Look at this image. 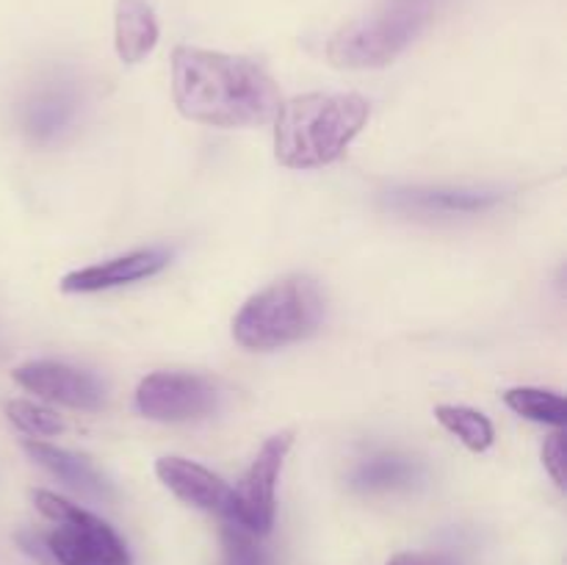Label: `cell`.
Returning a JSON list of instances; mask_svg holds the SVG:
<instances>
[{
    "instance_id": "cell-7",
    "label": "cell",
    "mask_w": 567,
    "mask_h": 565,
    "mask_svg": "<svg viewBox=\"0 0 567 565\" xmlns=\"http://www.w3.org/2000/svg\"><path fill=\"white\" fill-rule=\"evenodd\" d=\"M219 388L214 380L186 371H155L136 388V408L155 421H192L214 413Z\"/></svg>"
},
{
    "instance_id": "cell-16",
    "label": "cell",
    "mask_w": 567,
    "mask_h": 565,
    "mask_svg": "<svg viewBox=\"0 0 567 565\" xmlns=\"http://www.w3.org/2000/svg\"><path fill=\"white\" fill-rule=\"evenodd\" d=\"M435 415L471 452H487L493 446L496 432H493L491 419L485 413H480V410L463 408V404H437Z\"/></svg>"
},
{
    "instance_id": "cell-20",
    "label": "cell",
    "mask_w": 567,
    "mask_h": 565,
    "mask_svg": "<svg viewBox=\"0 0 567 565\" xmlns=\"http://www.w3.org/2000/svg\"><path fill=\"white\" fill-rule=\"evenodd\" d=\"M565 435L563 432H554L551 438L543 446V463H546V471L551 474V480L557 482V487H565Z\"/></svg>"
},
{
    "instance_id": "cell-17",
    "label": "cell",
    "mask_w": 567,
    "mask_h": 565,
    "mask_svg": "<svg viewBox=\"0 0 567 565\" xmlns=\"http://www.w3.org/2000/svg\"><path fill=\"white\" fill-rule=\"evenodd\" d=\"M504 402L518 415L529 421H540V424L563 427L567 421L565 399L554 391H543V388H509L504 393Z\"/></svg>"
},
{
    "instance_id": "cell-13",
    "label": "cell",
    "mask_w": 567,
    "mask_h": 565,
    "mask_svg": "<svg viewBox=\"0 0 567 565\" xmlns=\"http://www.w3.org/2000/svg\"><path fill=\"white\" fill-rule=\"evenodd\" d=\"M158 20L147 0H116L114 44L125 64H138L158 44Z\"/></svg>"
},
{
    "instance_id": "cell-19",
    "label": "cell",
    "mask_w": 567,
    "mask_h": 565,
    "mask_svg": "<svg viewBox=\"0 0 567 565\" xmlns=\"http://www.w3.org/2000/svg\"><path fill=\"white\" fill-rule=\"evenodd\" d=\"M221 543H225L227 565H271L269 554H266L264 546H260L258 535L247 532L244 526L225 521Z\"/></svg>"
},
{
    "instance_id": "cell-9",
    "label": "cell",
    "mask_w": 567,
    "mask_h": 565,
    "mask_svg": "<svg viewBox=\"0 0 567 565\" xmlns=\"http://www.w3.org/2000/svg\"><path fill=\"white\" fill-rule=\"evenodd\" d=\"M169 266V253L166 249H136V253L120 255L105 264L75 269L61 277V291L64 294H94L109 291V288L131 286V282L147 280Z\"/></svg>"
},
{
    "instance_id": "cell-21",
    "label": "cell",
    "mask_w": 567,
    "mask_h": 565,
    "mask_svg": "<svg viewBox=\"0 0 567 565\" xmlns=\"http://www.w3.org/2000/svg\"><path fill=\"white\" fill-rule=\"evenodd\" d=\"M388 565H454L452 559L443 554H426V552H402L396 557L388 559Z\"/></svg>"
},
{
    "instance_id": "cell-15",
    "label": "cell",
    "mask_w": 567,
    "mask_h": 565,
    "mask_svg": "<svg viewBox=\"0 0 567 565\" xmlns=\"http://www.w3.org/2000/svg\"><path fill=\"white\" fill-rule=\"evenodd\" d=\"M419 474L421 469L410 458H402V454H377V458H369L354 465L349 482H352L354 491L377 493L413 485Z\"/></svg>"
},
{
    "instance_id": "cell-2",
    "label": "cell",
    "mask_w": 567,
    "mask_h": 565,
    "mask_svg": "<svg viewBox=\"0 0 567 565\" xmlns=\"http://www.w3.org/2000/svg\"><path fill=\"white\" fill-rule=\"evenodd\" d=\"M371 116L369 100L352 92H308L280 100L275 114V155L288 170L336 164Z\"/></svg>"
},
{
    "instance_id": "cell-5",
    "label": "cell",
    "mask_w": 567,
    "mask_h": 565,
    "mask_svg": "<svg viewBox=\"0 0 567 565\" xmlns=\"http://www.w3.org/2000/svg\"><path fill=\"white\" fill-rule=\"evenodd\" d=\"M33 504L55 524L50 535L37 541L42 554H50L59 565H131L125 541L103 518L50 491L33 493Z\"/></svg>"
},
{
    "instance_id": "cell-6",
    "label": "cell",
    "mask_w": 567,
    "mask_h": 565,
    "mask_svg": "<svg viewBox=\"0 0 567 565\" xmlns=\"http://www.w3.org/2000/svg\"><path fill=\"white\" fill-rule=\"evenodd\" d=\"M293 446V432L271 435L260 446L258 458L252 460L238 485L233 487V502L225 521L244 526L252 535H269L275 526L277 513V480H280L282 463Z\"/></svg>"
},
{
    "instance_id": "cell-4",
    "label": "cell",
    "mask_w": 567,
    "mask_h": 565,
    "mask_svg": "<svg viewBox=\"0 0 567 565\" xmlns=\"http://www.w3.org/2000/svg\"><path fill=\"white\" fill-rule=\"evenodd\" d=\"M324 319V294L310 277L291 275L271 282L241 305L233 336L247 349H280L313 336Z\"/></svg>"
},
{
    "instance_id": "cell-12",
    "label": "cell",
    "mask_w": 567,
    "mask_h": 565,
    "mask_svg": "<svg viewBox=\"0 0 567 565\" xmlns=\"http://www.w3.org/2000/svg\"><path fill=\"white\" fill-rule=\"evenodd\" d=\"M81 100H78V89L72 83L53 81L33 92L22 109V131L39 144H50L55 138L64 136L75 122Z\"/></svg>"
},
{
    "instance_id": "cell-14",
    "label": "cell",
    "mask_w": 567,
    "mask_h": 565,
    "mask_svg": "<svg viewBox=\"0 0 567 565\" xmlns=\"http://www.w3.org/2000/svg\"><path fill=\"white\" fill-rule=\"evenodd\" d=\"M22 446L42 469H48L50 474L59 476L61 482H66L75 491L89 493V496H109V482L97 474V469L83 454L66 452V449L53 446V443L33 441V438H28Z\"/></svg>"
},
{
    "instance_id": "cell-11",
    "label": "cell",
    "mask_w": 567,
    "mask_h": 565,
    "mask_svg": "<svg viewBox=\"0 0 567 565\" xmlns=\"http://www.w3.org/2000/svg\"><path fill=\"white\" fill-rule=\"evenodd\" d=\"M155 474L181 502L192 504V507L208 510V513L221 515V518L230 510L233 487L205 465L192 463L186 458H161L155 463Z\"/></svg>"
},
{
    "instance_id": "cell-1",
    "label": "cell",
    "mask_w": 567,
    "mask_h": 565,
    "mask_svg": "<svg viewBox=\"0 0 567 565\" xmlns=\"http://www.w3.org/2000/svg\"><path fill=\"white\" fill-rule=\"evenodd\" d=\"M172 97L186 120L210 127H249L275 120L280 89L244 55L181 44L172 53Z\"/></svg>"
},
{
    "instance_id": "cell-3",
    "label": "cell",
    "mask_w": 567,
    "mask_h": 565,
    "mask_svg": "<svg viewBox=\"0 0 567 565\" xmlns=\"http://www.w3.org/2000/svg\"><path fill=\"white\" fill-rule=\"evenodd\" d=\"M449 0H380L371 14L347 22L327 42V59L341 70H377L404 53Z\"/></svg>"
},
{
    "instance_id": "cell-18",
    "label": "cell",
    "mask_w": 567,
    "mask_h": 565,
    "mask_svg": "<svg viewBox=\"0 0 567 565\" xmlns=\"http://www.w3.org/2000/svg\"><path fill=\"white\" fill-rule=\"evenodd\" d=\"M6 415H9V421L17 430H22L31 438H50L64 430V421L53 410L42 408L37 402H28V399H11L6 404Z\"/></svg>"
},
{
    "instance_id": "cell-8",
    "label": "cell",
    "mask_w": 567,
    "mask_h": 565,
    "mask_svg": "<svg viewBox=\"0 0 567 565\" xmlns=\"http://www.w3.org/2000/svg\"><path fill=\"white\" fill-rule=\"evenodd\" d=\"M14 380L25 391L66 404V408L97 410L105 402V388L97 377L66 363H55V360H31V363L17 366Z\"/></svg>"
},
{
    "instance_id": "cell-10",
    "label": "cell",
    "mask_w": 567,
    "mask_h": 565,
    "mask_svg": "<svg viewBox=\"0 0 567 565\" xmlns=\"http://www.w3.org/2000/svg\"><path fill=\"white\" fill-rule=\"evenodd\" d=\"M502 199V192L485 188H399L388 192L385 205L413 216H474L496 208Z\"/></svg>"
}]
</instances>
